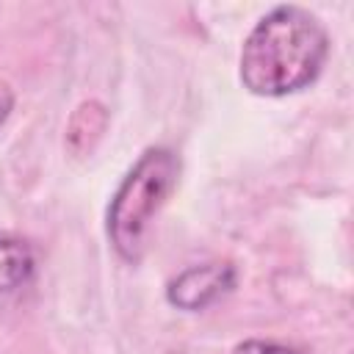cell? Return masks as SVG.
Listing matches in <instances>:
<instances>
[{"instance_id":"cell-7","label":"cell","mask_w":354,"mask_h":354,"mask_svg":"<svg viewBox=\"0 0 354 354\" xmlns=\"http://www.w3.org/2000/svg\"><path fill=\"white\" fill-rule=\"evenodd\" d=\"M11 108H14V94H11V88L6 83H0V122H6Z\"/></svg>"},{"instance_id":"cell-1","label":"cell","mask_w":354,"mask_h":354,"mask_svg":"<svg viewBox=\"0 0 354 354\" xmlns=\"http://www.w3.org/2000/svg\"><path fill=\"white\" fill-rule=\"evenodd\" d=\"M326 50V30L310 11L299 6H277L243 41L241 80L252 94L263 97L299 91L318 77Z\"/></svg>"},{"instance_id":"cell-3","label":"cell","mask_w":354,"mask_h":354,"mask_svg":"<svg viewBox=\"0 0 354 354\" xmlns=\"http://www.w3.org/2000/svg\"><path fill=\"white\" fill-rule=\"evenodd\" d=\"M235 285V271L227 263H207V266H191L177 279L169 282V301L180 310H202L213 304L218 296H224Z\"/></svg>"},{"instance_id":"cell-4","label":"cell","mask_w":354,"mask_h":354,"mask_svg":"<svg viewBox=\"0 0 354 354\" xmlns=\"http://www.w3.org/2000/svg\"><path fill=\"white\" fill-rule=\"evenodd\" d=\"M33 274V257L28 246L0 232V296L22 288Z\"/></svg>"},{"instance_id":"cell-2","label":"cell","mask_w":354,"mask_h":354,"mask_svg":"<svg viewBox=\"0 0 354 354\" xmlns=\"http://www.w3.org/2000/svg\"><path fill=\"white\" fill-rule=\"evenodd\" d=\"M177 174H180V160L166 147L147 149L136 160V166L124 174L108 207V238L124 260L130 263L141 260L152 218L171 194Z\"/></svg>"},{"instance_id":"cell-5","label":"cell","mask_w":354,"mask_h":354,"mask_svg":"<svg viewBox=\"0 0 354 354\" xmlns=\"http://www.w3.org/2000/svg\"><path fill=\"white\" fill-rule=\"evenodd\" d=\"M105 122H108V116H105V108H102L100 102H83V105L75 111V116H72V122H69V130H66L69 147H72L77 155L91 152V147L97 144V138H100L102 130H105Z\"/></svg>"},{"instance_id":"cell-6","label":"cell","mask_w":354,"mask_h":354,"mask_svg":"<svg viewBox=\"0 0 354 354\" xmlns=\"http://www.w3.org/2000/svg\"><path fill=\"white\" fill-rule=\"evenodd\" d=\"M235 354H296L288 346L279 343H266V340H246L241 346H235Z\"/></svg>"}]
</instances>
